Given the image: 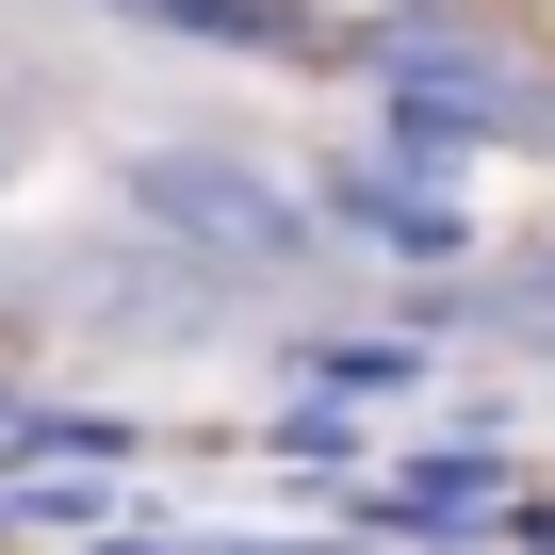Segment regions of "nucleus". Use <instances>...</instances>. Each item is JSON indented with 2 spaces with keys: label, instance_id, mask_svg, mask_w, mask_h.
I'll use <instances>...</instances> for the list:
<instances>
[{
  "label": "nucleus",
  "instance_id": "obj_1",
  "mask_svg": "<svg viewBox=\"0 0 555 555\" xmlns=\"http://www.w3.org/2000/svg\"><path fill=\"white\" fill-rule=\"evenodd\" d=\"M131 212H147V229H180L196 261H311V229H327L295 180L212 164V147H147V164H131Z\"/></svg>",
  "mask_w": 555,
  "mask_h": 555
},
{
  "label": "nucleus",
  "instance_id": "obj_2",
  "mask_svg": "<svg viewBox=\"0 0 555 555\" xmlns=\"http://www.w3.org/2000/svg\"><path fill=\"white\" fill-rule=\"evenodd\" d=\"M311 212L344 229V245H376V261H457L474 229L425 196V180H392V164H344V180H311Z\"/></svg>",
  "mask_w": 555,
  "mask_h": 555
},
{
  "label": "nucleus",
  "instance_id": "obj_3",
  "mask_svg": "<svg viewBox=\"0 0 555 555\" xmlns=\"http://www.w3.org/2000/svg\"><path fill=\"white\" fill-rule=\"evenodd\" d=\"M376 539H490V457H425V474H376L360 490Z\"/></svg>",
  "mask_w": 555,
  "mask_h": 555
},
{
  "label": "nucleus",
  "instance_id": "obj_4",
  "mask_svg": "<svg viewBox=\"0 0 555 555\" xmlns=\"http://www.w3.org/2000/svg\"><path fill=\"white\" fill-rule=\"evenodd\" d=\"M295 392H311V409H409V392H425V344H311Z\"/></svg>",
  "mask_w": 555,
  "mask_h": 555
},
{
  "label": "nucleus",
  "instance_id": "obj_5",
  "mask_svg": "<svg viewBox=\"0 0 555 555\" xmlns=\"http://www.w3.org/2000/svg\"><path fill=\"white\" fill-rule=\"evenodd\" d=\"M99 17H147V34H212V50H278L295 17H261V0H99Z\"/></svg>",
  "mask_w": 555,
  "mask_h": 555
},
{
  "label": "nucleus",
  "instance_id": "obj_6",
  "mask_svg": "<svg viewBox=\"0 0 555 555\" xmlns=\"http://www.w3.org/2000/svg\"><path fill=\"white\" fill-rule=\"evenodd\" d=\"M522 311H555V261H539V278H522Z\"/></svg>",
  "mask_w": 555,
  "mask_h": 555
},
{
  "label": "nucleus",
  "instance_id": "obj_7",
  "mask_svg": "<svg viewBox=\"0 0 555 555\" xmlns=\"http://www.w3.org/2000/svg\"><path fill=\"white\" fill-rule=\"evenodd\" d=\"M522 539H539V555H555V506H522Z\"/></svg>",
  "mask_w": 555,
  "mask_h": 555
}]
</instances>
